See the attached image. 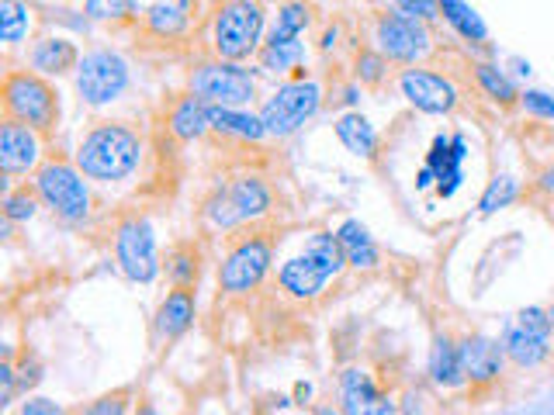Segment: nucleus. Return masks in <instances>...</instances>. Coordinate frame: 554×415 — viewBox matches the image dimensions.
I'll use <instances>...</instances> for the list:
<instances>
[{
    "mask_svg": "<svg viewBox=\"0 0 554 415\" xmlns=\"http://www.w3.org/2000/svg\"><path fill=\"white\" fill-rule=\"evenodd\" d=\"M142 142L129 125H97L77 149V166L91 180H125L139 166Z\"/></svg>",
    "mask_w": 554,
    "mask_h": 415,
    "instance_id": "obj_1",
    "label": "nucleus"
},
{
    "mask_svg": "<svg viewBox=\"0 0 554 415\" xmlns=\"http://www.w3.org/2000/svg\"><path fill=\"white\" fill-rule=\"evenodd\" d=\"M347 267V256L340 249V239L329 236V232H319V236L309 239L305 253L291 256L281 267V288L291 294V298H319L326 291V284L333 281L340 270Z\"/></svg>",
    "mask_w": 554,
    "mask_h": 415,
    "instance_id": "obj_2",
    "label": "nucleus"
},
{
    "mask_svg": "<svg viewBox=\"0 0 554 415\" xmlns=\"http://www.w3.org/2000/svg\"><path fill=\"white\" fill-rule=\"evenodd\" d=\"M260 35H264V7H260V0H226L215 11L212 45L226 63L250 59L260 45Z\"/></svg>",
    "mask_w": 554,
    "mask_h": 415,
    "instance_id": "obj_3",
    "label": "nucleus"
},
{
    "mask_svg": "<svg viewBox=\"0 0 554 415\" xmlns=\"http://www.w3.org/2000/svg\"><path fill=\"white\" fill-rule=\"evenodd\" d=\"M257 94V80L239 63H205L191 73V97L212 104V108H246Z\"/></svg>",
    "mask_w": 554,
    "mask_h": 415,
    "instance_id": "obj_4",
    "label": "nucleus"
},
{
    "mask_svg": "<svg viewBox=\"0 0 554 415\" xmlns=\"http://www.w3.org/2000/svg\"><path fill=\"white\" fill-rule=\"evenodd\" d=\"M323 104V90L312 80H295L277 87L260 108V122H264L267 135H291L298 132Z\"/></svg>",
    "mask_w": 554,
    "mask_h": 415,
    "instance_id": "obj_5",
    "label": "nucleus"
},
{
    "mask_svg": "<svg viewBox=\"0 0 554 415\" xmlns=\"http://www.w3.org/2000/svg\"><path fill=\"white\" fill-rule=\"evenodd\" d=\"M554 322L548 308H523L503 332V353L516 367H541L551 357Z\"/></svg>",
    "mask_w": 554,
    "mask_h": 415,
    "instance_id": "obj_6",
    "label": "nucleus"
},
{
    "mask_svg": "<svg viewBox=\"0 0 554 415\" xmlns=\"http://www.w3.org/2000/svg\"><path fill=\"white\" fill-rule=\"evenodd\" d=\"M35 187H39L42 201L66 222H84L87 211H91V191H87L80 166L46 163L35 177Z\"/></svg>",
    "mask_w": 554,
    "mask_h": 415,
    "instance_id": "obj_7",
    "label": "nucleus"
},
{
    "mask_svg": "<svg viewBox=\"0 0 554 415\" xmlns=\"http://www.w3.org/2000/svg\"><path fill=\"white\" fill-rule=\"evenodd\" d=\"M4 104L11 111L14 122L28 128H52L59 115L56 90L46 80L32 77V73H14L4 83Z\"/></svg>",
    "mask_w": 554,
    "mask_h": 415,
    "instance_id": "obj_8",
    "label": "nucleus"
},
{
    "mask_svg": "<svg viewBox=\"0 0 554 415\" xmlns=\"http://www.w3.org/2000/svg\"><path fill=\"white\" fill-rule=\"evenodd\" d=\"M129 87V66L118 52L97 49L87 52L77 66V94L84 97L87 104L101 108V104H111L125 94Z\"/></svg>",
    "mask_w": 554,
    "mask_h": 415,
    "instance_id": "obj_9",
    "label": "nucleus"
},
{
    "mask_svg": "<svg viewBox=\"0 0 554 415\" xmlns=\"http://www.w3.org/2000/svg\"><path fill=\"white\" fill-rule=\"evenodd\" d=\"M267 208H271V191H267L264 180L260 177H239V180H232L229 187H222V191L208 201L205 215H208V222L212 225L229 229V225H239V222H250V218L267 215Z\"/></svg>",
    "mask_w": 554,
    "mask_h": 415,
    "instance_id": "obj_10",
    "label": "nucleus"
},
{
    "mask_svg": "<svg viewBox=\"0 0 554 415\" xmlns=\"http://www.w3.org/2000/svg\"><path fill=\"white\" fill-rule=\"evenodd\" d=\"M374 42H378V52L385 59H395V63H419V59L430 52V28L426 21L409 18V14H385L374 28Z\"/></svg>",
    "mask_w": 554,
    "mask_h": 415,
    "instance_id": "obj_11",
    "label": "nucleus"
},
{
    "mask_svg": "<svg viewBox=\"0 0 554 415\" xmlns=\"http://www.w3.org/2000/svg\"><path fill=\"white\" fill-rule=\"evenodd\" d=\"M115 256H118V267L125 270V277H129V281L149 284L156 274H160L153 229H149V222H142V218H129V222L118 225V232H115Z\"/></svg>",
    "mask_w": 554,
    "mask_h": 415,
    "instance_id": "obj_12",
    "label": "nucleus"
},
{
    "mask_svg": "<svg viewBox=\"0 0 554 415\" xmlns=\"http://www.w3.org/2000/svg\"><path fill=\"white\" fill-rule=\"evenodd\" d=\"M271 270V246L267 239H246L226 256L219 270V284L226 294H250Z\"/></svg>",
    "mask_w": 554,
    "mask_h": 415,
    "instance_id": "obj_13",
    "label": "nucleus"
},
{
    "mask_svg": "<svg viewBox=\"0 0 554 415\" xmlns=\"http://www.w3.org/2000/svg\"><path fill=\"white\" fill-rule=\"evenodd\" d=\"M399 90L413 108L426 111V115H447L458 104V87L430 70H406L399 77Z\"/></svg>",
    "mask_w": 554,
    "mask_h": 415,
    "instance_id": "obj_14",
    "label": "nucleus"
},
{
    "mask_svg": "<svg viewBox=\"0 0 554 415\" xmlns=\"http://www.w3.org/2000/svg\"><path fill=\"white\" fill-rule=\"evenodd\" d=\"M340 398L347 415H395V402L388 395H381L371 374L361 371V367H350L340 377Z\"/></svg>",
    "mask_w": 554,
    "mask_h": 415,
    "instance_id": "obj_15",
    "label": "nucleus"
},
{
    "mask_svg": "<svg viewBox=\"0 0 554 415\" xmlns=\"http://www.w3.org/2000/svg\"><path fill=\"white\" fill-rule=\"evenodd\" d=\"M464 156H468V142H464V135H454V139L437 135V139H433L430 156H426V166H430L433 177H437L440 198H454V191L461 187V180H464V173H461Z\"/></svg>",
    "mask_w": 554,
    "mask_h": 415,
    "instance_id": "obj_16",
    "label": "nucleus"
},
{
    "mask_svg": "<svg viewBox=\"0 0 554 415\" xmlns=\"http://www.w3.org/2000/svg\"><path fill=\"white\" fill-rule=\"evenodd\" d=\"M461 350V371H464V381H475V384H485V381H496L499 371H503V343L489 336H468L464 343L458 346Z\"/></svg>",
    "mask_w": 554,
    "mask_h": 415,
    "instance_id": "obj_17",
    "label": "nucleus"
},
{
    "mask_svg": "<svg viewBox=\"0 0 554 415\" xmlns=\"http://www.w3.org/2000/svg\"><path fill=\"white\" fill-rule=\"evenodd\" d=\"M39 163V139L35 128L21 122H4L0 128V170L4 173H28Z\"/></svg>",
    "mask_w": 554,
    "mask_h": 415,
    "instance_id": "obj_18",
    "label": "nucleus"
},
{
    "mask_svg": "<svg viewBox=\"0 0 554 415\" xmlns=\"http://www.w3.org/2000/svg\"><path fill=\"white\" fill-rule=\"evenodd\" d=\"M194 11H198V0H153L146 11V25L163 39H177L191 28Z\"/></svg>",
    "mask_w": 554,
    "mask_h": 415,
    "instance_id": "obj_19",
    "label": "nucleus"
},
{
    "mask_svg": "<svg viewBox=\"0 0 554 415\" xmlns=\"http://www.w3.org/2000/svg\"><path fill=\"white\" fill-rule=\"evenodd\" d=\"M194 322V294L187 288H177L167 294V301L156 312V332L163 339H177Z\"/></svg>",
    "mask_w": 554,
    "mask_h": 415,
    "instance_id": "obj_20",
    "label": "nucleus"
},
{
    "mask_svg": "<svg viewBox=\"0 0 554 415\" xmlns=\"http://www.w3.org/2000/svg\"><path fill=\"white\" fill-rule=\"evenodd\" d=\"M336 239H340V249H343V256H347L350 267H357V270L378 267V246H374V239L368 236V229H364L361 222H354V218L343 222Z\"/></svg>",
    "mask_w": 554,
    "mask_h": 415,
    "instance_id": "obj_21",
    "label": "nucleus"
},
{
    "mask_svg": "<svg viewBox=\"0 0 554 415\" xmlns=\"http://www.w3.org/2000/svg\"><path fill=\"white\" fill-rule=\"evenodd\" d=\"M437 4H440V18H444L464 42H471V45L489 42V28H485L482 14L471 4H464V0H437Z\"/></svg>",
    "mask_w": 554,
    "mask_h": 415,
    "instance_id": "obj_22",
    "label": "nucleus"
},
{
    "mask_svg": "<svg viewBox=\"0 0 554 415\" xmlns=\"http://www.w3.org/2000/svg\"><path fill=\"white\" fill-rule=\"evenodd\" d=\"M336 139H340L354 156H364V160H371L374 149H378V132H374V125L361 115V111H350V115H343L340 122H336Z\"/></svg>",
    "mask_w": 554,
    "mask_h": 415,
    "instance_id": "obj_23",
    "label": "nucleus"
},
{
    "mask_svg": "<svg viewBox=\"0 0 554 415\" xmlns=\"http://www.w3.org/2000/svg\"><path fill=\"white\" fill-rule=\"evenodd\" d=\"M212 128V104L198 101V97H184L170 115V132L177 139H198Z\"/></svg>",
    "mask_w": 554,
    "mask_h": 415,
    "instance_id": "obj_24",
    "label": "nucleus"
},
{
    "mask_svg": "<svg viewBox=\"0 0 554 415\" xmlns=\"http://www.w3.org/2000/svg\"><path fill=\"white\" fill-rule=\"evenodd\" d=\"M212 128L222 135H236L243 142H260L267 135L260 115H250L243 108H212Z\"/></svg>",
    "mask_w": 554,
    "mask_h": 415,
    "instance_id": "obj_25",
    "label": "nucleus"
},
{
    "mask_svg": "<svg viewBox=\"0 0 554 415\" xmlns=\"http://www.w3.org/2000/svg\"><path fill=\"white\" fill-rule=\"evenodd\" d=\"M32 66L39 73H52V77H59V73L80 66L77 63V45H73L70 39H42L32 49Z\"/></svg>",
    "mask_w": 554,
    "mask_h": 415,
    "instance_id": "obj_26",
    "label": "nucleus"
},
{
    "mask_svg": "<svg viewBox=\"0 0 554 415\" xmlns=\"http://www.w3.org/2000/svg\"><path fill=\"white\" fill-rule=\"evenodd\" d=\"M430 377L433 384L440 388H458L464 381V371H461V350L451 343L447 336H440L433 343V353H430Z\"/></svg>",
    "mask_w": 554,
    "mask_h": 415,
    "instance_id": "obj_27",
    "label": "nucleus"
},
{
    "mask_svg": "<svg viewBox=\"0 0 554 415\" xmlns=\"http://www.w3.org/2000/svg\"><path fill=\"white\" fill-rule=\"evenodd\" d=\"M309 28V7L302 0H291V4L281 7L277 14V25L271 28V39L267 45H288V42H298V35Z\"/></svg>",
    "mask_w": 554,
    "mask_h": 415,
    "instance_id": "obj_28",
    "label": "nucleus"
},
{
    "mask_svg": "<svg viewBox=\"0 0 554 415\" xmlns=\"http://www.w3.org/2000/svg\"><path fill=\"white\" fill-rule=\"evenodd\" d=\"M32 28V7L21 0H4L0 4V35L4 42H21Z\"/></svg>",
    "mask_w": 554,
    "mask_h": 415,
    "instance_id": "obj_29",
    "label": "nucleus"
},
{
    "mask_svg": "<svg viewBox=\"0 0 554 415\" xmlns=\"http://www.w3.org/2000/svg\"><path fill=\"white\" fill-rule=\"evenodd\" d=\"M475 77L478 83H482V90L492 97V101H499V104H509L513 97H520L516 94V87H513V80L506 77L499 66H492V63H478L475 66Z\"/></svg>",
    "mask_w": 554,
    "mask_h": 415,
    "instance_id": "obj_30",
    "label": "nucleus"
},
{
    "mask_svg": "<svg viewBox=\"0 0 554 415\" xmlns=\"http://www.w3.org/2000/svg\"><path fill=\"white\" fill-rule=\"evenodd\" d=\"M516 194H520V184H516L513 177H492V184L485 187L482 201H478V211H482V215H492V211L513 205Z\"/></svg>",
    "mask_w": 554,
    "mask_h": 415,
    "instance_id": "obj_31",
    "label": "nucleus"
},
{
    "mask_svg": "<svg viewBox=\"0 0 554 415\" xmlns=\"http://www.w3.org/2000/svg\"><path fill=\"white\" fill-rule=\"evenodd\" d=\"M305 49L302 42H288V45H264V52H260V63H264V70H295L298 63H302Z\"/></svg>",
    "mask_w": 554,
    "mask_h": 415,
    "instance_id": "obj_32",
    "label": "nucleus"
},
{
    "mask_svg": "<svg viewBox=\"0 0 554 415\" xmlns=\"http://www.w3.org/2000/svg\"><path fill=\"white\" fill-rule=\"evenodd\" d=\"M136 11V0H87L84 14L94 21H118V18H129Z\"/></svg>",
    "mask_w": 554,
    "mask_h": 415,
    "instance_id": "obj_33",
    "label": "nucleus"
},
{
    "mask_svg": "<svg viewBox=\"0 0 554 415\" xmlns=\"http://www.w3.org/2000/svg\"><path fill=\"white\" fill-rule=\"evenodd\" d=\"M520 104H523L527 115L544 118V122H554V97L548 94V90H523Z\"/></svg>",
    "mask_w": 554,
    "mask_h": 415,
    "instance_id": "obj_34",
    "label": "nucleus"
},
{
    "mask_svg": "<svg viewBox=\"0 0 554 415\" xmlns=\"http://www.w3.org/2000/svg\"><path fill=\"white\" fill-rule=\"evenodd\" d=\"M35 215V198L28 191H18V194H7L4 201V218L7 222H28Z\"/></svg>",
    "mask_w": 554,
    "mask_h": 415,
    "instance_id": "obj_35",
    "label": "nucleus"
},
{
    "mask_svg": "<svg viewBox=\"0 0 554 415\" xmlns=\"http://www.w3.org/2000/svg\"><path fill=\"white\" fill-rule=\"evenodd\" d=\"M402 14L419 18V21H437L440 18V4H437V0H409V4H402Z\"/></svg>",
    "mask_w": 554,
    "mask_h": 415,
    "instance_id": "obj_36",
    "label": "nucleus"
},
{
    "mask_svg": "<svg viewBox=\"0 0 554 415\" xmlns=\"http://www.w3.org/2000/svg\"><path fill=\"white\" fill-rule=\"evenodd\" d=\"M125 412H129L125 395H108V398H101V402H94L84 415H125Z\"/></svg>",
    "mask_w": 554,
    "mask_h": 415,
    "instance_id": "obj_37",
    "label": "nucleus"
},
{
    "mask_svg": "<svg viewBox=\"0 0 554 415\" xmlns=\"http://www.w3.org/2000/svg\"><path fill=\"white\" fill-rule=\"evenodd\" d=\"M18 415H66V409L56 402H49V398H28Z\"/></svg>",
    "mask_w": 554,
    "mask_h": 415,
    "instance_id": "obj_38",
    "label": "nucleus"
},
{
    "mask_svg": "<svg viewBox=\"0 0 554 415\" xmlns=\"http://www.w3.org/2000/svg\"><path fill=\"white\" fill-rule=\"evenodd\" d=\"M170 274H174V281L181 284H191L194 281V263H191V256L187 253H177V260H174V267H170Z\"/></svg>",
    "mask_w": 554,
    "mask_h": 415,
    "instance_id": "obj_39",
    "label": "nucleus"
},
{
    "mask_svg": "<svg viewBox=\"0 0 554 415\" xmlns=\"http://www.w3.org/2000/svg\"><path fill=\"white\" fill-rule=\"evenodd\" d=\"M357 66H361V77L368 80V83H374V80L381 77V56H371V52H364L361 63H357Z\"/></svg>",
    "mask_w": 554,
    "mask_h": 415,
    "instance_id": "obj_40",
    "label": "nucleus"
},
{
    "mask_svg": "<svg viewBox=\"0 0 554 415\" xmlns=\"http://www.w3.org/2000/svg\"><path fill=\"white\" fill-rule=\"evenodd\" d=\"M0 381H4V398H0V405H7V402H11V395H14V371H11V364L0 367Z\"/></svg>",
    "mask_w": 554,
    "mask_h": 415,
    "instance_id": "obj_41",
    "label": "nucleus"
},
{
    "mask_svg": "<svg viewBox=\"0 0 554 415\" xmlns=\"http://www.w3.org/2000/svg\"><path fill=\"white\" fill-rule=\"evenodd\" d=\"M433 180H437V177H433V170H430V166H423V170H419V177H416V187H419V191H426Z\"/></svg>",
    "mask_w": 554,
    "mask_h": 415,
    "instance_id": "obj_42",
    "label": "nucleus"
},
{
    "mask_svg": "<svg viewBox=\"0 0 554 415\" xmlns=\"http://www.w3.org/2000/svg\"><path fill=\"white\" fill-rule=\"evenodd\" d=\"M541 184H544V191H554V170L544 173V180H541Z\"/></svg>",
    "mask_w": 554,
    "mask_h": 415,
    "instance_id": "obj_43",
    "label": "nucleus"
},
{
    "mask_svg": "<svg viewBox=\"0 0 554 415\" xmlns=\"http://www.w3.org/2000/svg\"><path fill=\"white\" fill-rule=\"evenodd\" d=\"M316 415H340V412H333V409H319Z\"/></svg>",
    "mask_w": 554,
    "mask_h": 415,
    "instance_id": "obj_44",
    "label": "nucleus"
},
{
    "mask_svg": "<svg viewBox=\"0 0 554 415\" xmlns=\"http://www.w3.org/2000/svg\"><path fill=\"white\" fill-rule=\"evenodd\" d=\"M139 415H156V412H153V409H146V412H139Z\"/></svg>",
    "mask_w": 554,
    "mask_h": 415,
    "instance_id": "obj_45",
    "label": "nucleus"
},
{
    "mask_svg": "<svg viewBox=\"0 0 554 415\" xmlns=\"http://www.w3.org/2000/svg\"><path fill=\"white\" fill-rule=\"evenodd\" d=\"M548 315H551V322H554V305H551V308H548Z\"/></svg>",
    "mask_w": 554,
    "mask_h": 415,
    "instance_id": "obj_46",
    "label": "nucleus"
},
{
    "mask_svg": "<svg viewBox=\"0 0 554 415\" xmlns=\"http://www.w3.org/2000/svg\"><path fill=\"white\" fill-rule=\"evenodd\" d=\"M395 4H409V0H395Z\"/></svg>",
    "mask_w": 554,
    "mask_h": 415,
    "instance_id": "obj_47",
    "label": "nucleus"
}]
</instances>
